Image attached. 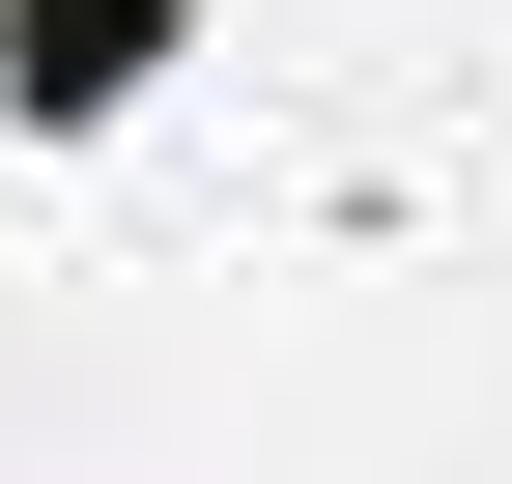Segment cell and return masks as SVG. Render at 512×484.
<instances>
[{
    "instance_id": "6da1fadb",
    "label": "cell",
    "mask_w": 512,
    "mask_h": 484,
    "mask_svg": "<svg viewBox=\"0 0 512 484\" xmlns=\"http://www.w3.org/2000/svg\"><path fill=\"white\" fill-rule=\"evenodd\" d=\"M171 57H200V0H0V114L29 143H114Z\"/></svg>"
}]
</instances>
